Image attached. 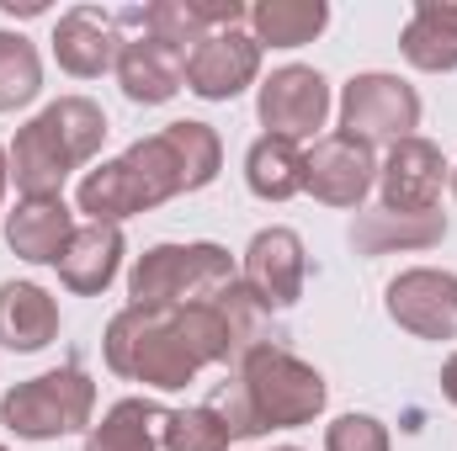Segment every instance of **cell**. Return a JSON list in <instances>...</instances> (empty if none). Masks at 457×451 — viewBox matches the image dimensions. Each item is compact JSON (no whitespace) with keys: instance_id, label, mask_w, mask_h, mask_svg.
I'll return each mask as SVG.
<instances>
[{"instance_id":"obj_23","label":"cell","mask_w":457,"mask_h":451,"mask_svg":"<svg viewBox=\"0 0 457 451\" xmlns=\"http://www.w3.org/2000/svg\"><path fill=\"white\" fill-rule=\"evenodd\" d=\"M330 27L325 0H261L250 5V37L261 48H303Z\"/></svg>"},{"instance_id":"obj_6","label":"cell","mask_w":457,"mask_h":451,"mask_svg":"<svg viewBox=\"0 0 457 451\" xmlns=\"http://www.w3.org/2000/svg\"><path fill=\"white\" fill-rule=\"evenodd\" d=\"M96 414V382L80 366H54L43 377L16 382L0 398V425L21 441H59L91 430Z\"/></svg>"},{"instance_id":"obj_7","label":"cell","mask_w":457,"mask_h":451,"mask_svg":"<svg viewBox=\"0 0 457 451\" xmlns=\"http://www.w3.org/2000/svg\"><path fill=\"white\" fill-rule=\"evenodd\" d=\"M420 127V91L399 75H383V70H367V75H351L341 91V133L361 138V144H399V138H415Z\"/></svg>"},{"instance_id":"obj_2","label":"cell","mask_w":457,"mask_h":451,"mask_svg":"<svg viewBox=\"0 0 457 451\" xmlns=\"http://www.w3.org/2000/svg\"><path fill=\"white\" fill-rule=\"evenodd\" d=\"M107 138V112L91 96H59L27 127H16L5 160L21 197H64V181L96 160Z\"/></svg>"},{"instance_id":"obj_4","label":"cell","mask_w":457,"mask_h":451,"mask_svg":"<svg viewBox=\"0 0 457 451\" xmlns=\"http://www.w3.org/2000/svg\"><path fill=\"white\" fill-rule=\"evenodd\" d=\"M239 393H245L250 420H255L261 436L314 425L330 404V382L303 356H293L287 345H255L239 361Z\"/></svg>"},{"instance_id":"obj_30","label":"cell","mask_w":457,"mask_h":451,"mask_svg":"<svg viewBox=\"0 0 457 451\" xmlns=\"http://www.w3.org/2000/svg\"><path fill=\"white\" fill-rule=\"evenodd\" d=\"M447 181H453V197H457V170H453V176H447Z\"/></svg>"},{"instance_id":"obj_13","label":"cell","mask_w":457,"mask_h":451,"mask_svg":"<svg viewBox=\"0 0 457 451\" xmlns=\"http://www.w3.org/2000/svg\"><path fill=\"white\" fill-rule=\"evenodd\" d=\"M239 282L266 303V308H293L303 298V282H309V250L293 228L271 224L261 228L250 244H245V271Z\"/></svg>"},{"instance_id":"obj_1","label":"cell","mask_w":457,"mask_h":451,"mask_svg":"<svg viewBox=\"0 0 457 451\" xmlns=\"http://www.w3.org/2000/svg\"><path fill=\"white\" fill-rule=\"evenodd\" d=\"M219 170H224L219 133L208 122H197V117H181V122H165L160 133L128 144L117 160H102L80 181L75 202H80V213L91 224L122 228L128 218H138V213H149V208H160L170 197L213 186Z\"/></svg>"},{"instance_id":"obj_21","label":"cell","mask_w":457,"mask_h":451,"mask_svg":"<svg viewBox=\"0 0 457 451\" xmlns=\"http://www.w3.org/2000/svg\"><path fill=\"white\" fill-rule=\"evenodd\" d=\"M399 48L415 70L426 75H453L457 70V0H420L399 32Z\"/></svg>"},{"instance_id":"obj_32","label":"cell","mask_w":457,"mask_h":451,"mask_svg":"<svg viewBox=\"0 0 457 451\" xmlns=\"http://www.w3.org/2000/svg\"><path fill=\"white\" fill-rule=\"evenodd\" d=\"M0 451H11V447H0Z\"/></svg>"},{"instance_id":"obj_20","label":"cell","mask_w":457,"mask_h":451,"mask_svg":"<svg viewBox=\"0 0 457 451\" xmlns=\"http://www.w3.org/2000/svg\"><path fill=\"white\" fill-rule=\"evenodd\" d=\"M447 239L442 213H394V208H367L351 224L356 255H394V250H431Z\"/></svg>"},{"instance_id":"obj_8","label":"cell","mask_w":457,"mask_h":451,"mask_svg":"<svg viewBox=\"0 0 457 451\" xmlns=\"http://www.w3.org/2000/svg\"><path fill=\"white\" fill-rule=\"evenodd\" d=\"M255 117L277 138H293V144L320 138V127L330 117V80L320 70H309V64H282V70H271L261 80Z\"/></svg>"},{"instance_id":"obj_22","label":"cell","mask_w":457,"mask_h":451,"mask_svg":"<svg viewBox=\"0 0 457 451\" xmlns=\"http://www.w3.org/2000/svg\"><path fill=\"white\" fill-rule=\"evenodd\" d=\"M245 186L261 197V202H287L303 192V149L293 138H277V133H261L250 149H245Z\"/></svg>"},{"instance_id":"obj_29","label":"cell","mask_w":457,"mask_h":451,"mask_svg":"<svg viewBox=\"0 0 457 451\" xmlns=\"http://www.w3.org/2000/svg\"><path fill=\"white\" fill-rule=\"evenodd\" d=\"M5 181H11V160H5V149H0V197H5Z\"/></svg>"},{"instance_id":"obj_3","label":"cell","mask_w":457,"mask_h":451,"mask_svg":"<svg viewBox=\"0 0 457 451\" xmlns=\"http://www.w3.org/2000/svg\"><path fill=\"white\" fill-rule=\"evenodd\" d=\"M102 356L122 382H144L154 393H181L197 382L203 356L187 340V319L181 308H138L128 303L112 314L107 335H102Z\"/></svg>"},{"instance_id":"obj_26","label":"cell","mask_w":457,"mask_h":451,"mask_svg":"<svg viewBox=\"0 0 457 451\" xmlns=\"http://www.w3.org/2000/svg\"><path fill=\"white\" fill-rule=\"evenodd\" d=\"M234 436L219 420L213 404H192V409H165L160 425V451H228Z\"/></svg>"},{"instance_id":"obj_24","label":"cell","mask_w":457,"mask_h":451,"mask_svg":"<svg viewBox=\"0 0 457 451\" xmlns=\"http://www.w3.org/2000/svg\"><path fill=\"white\" fill-rule=\"evenodd\" d=\"M165 409L154 398H117L102 425L86 430V451H160Z\"/></svg>"},{"instance_id":"obj_25","label":"cell","mask_w":457,"mask_h":451,"mask_svg":"<svg viewBox=\"0 0 457 451\" xmlns=\"http://www.w3.org/2000/svg\"><path fill=\"white\" fill-rule=\"evenodd\" d=\"M43 91V53L21 32H0V112H21Z\"/></svg>"},{"instance_id":"obj_11","label":"cell","mask_w":457,"mask_h":451,"mask_svg":"<svg viewBox=\"0 0 457 451\" xmlns=\"http://www.w3.org/2000/svg\"><path fill=\"white\" fill-rule=\"evenodd\" d=\"M261 80V43L239 27L208 32L197 48H187V91L203 102H234Z\"/></svg>"},{"instance_id":"obj_28","label":"cell","mask_w":457,"mask_h":451,"mask_svg":"<svg viewBox=\"0 0 457 451\" xmlns=\"http://www.w3.org/2000/svg\"><path fill=\"white\" fill-rule=\"evenodd\" d=\"M442 398L457 409V350L447 356V366H442Z\"/></svg>"},{"instance_id":"obj_31","label":"cell","mask_w":457,"mask_h":451,"mask_svg":"<svg viewBox=\"0 0 457 451\" xmlns=\"http://www.w3.org/2000/svg\"><path fill=\"white\" fill-rule=\"evenodd\" d=\"M271 451H298V447H271Z\"/></svg>"},{"instance_id":"obj_12","label":"cell","mask_w":457,"mask_h":451,"mask_svg":"<svg viewBox=\"0 0 457 451\" xmlns=\"http://www.w3.org/2000/svg\"><path fill=\"white\" fill-rule=\"evenodd\" d=\"M453 165L442 160V149L431 138H399L388 149V160L378 165V192H383V208L394 213H436L442 202V186H447Z\"/></svg>"},{"instance_id":"obj_5","label":"cell","mask_w":457,"mask_h":451,"mask_svg":"<svg viewBox=\"0 0 457 451\" xmlns=\"http://www.w3.org/2000/svg\"><path fill=\"white\" fill-rule=\"evenodd\" d=\"M228 282H239L234 255L213 239L197 244H149L128 271V298L138 308H187L219 298Z\"/></svg>"},{"instance_id":"obj_14","label":"cell","mask_w":457,"mask_h":451,"mask_svg":"<svg viewBox=\"0 0 457 451\" xmlns=\"http://www.w3.org/2000/svg\"><path fill=\"white\" fill-rule=\"evenodd\" d=\"M117 53H122V37H117V16L112 11H96V5H75L59 16L54 27V59L64 75L75 80H96L117 70Z\"/></svg>"},{"instance_id":"obj_9","label":"cell","mask_w":457,"mask_h":451,"mask_svg":"<svg viewBox=\"0 0 457 451\" xmlns=\"http://www.w3.org/2000/svg\"><path fill=\"white\" fill-rule=\"evenodd\" d=\"M378 186V160L372 144L351 138V133H325L314 138V149H303V192L325 208H361V197Z\"/></svg>"},{"instance_id":"obj_18","label":"cell","mask_w":457,"mask_h":451,"mask_svg":"<svg viewBox=\"0 0 457 451\" xmlns=\"http://www.w3.org/2000/svg\"><path fill=\"white\" fill-rule=\"evenodd\" d=\"M122 255H128V239L117 224H86L75 228L70 250L59 255V282L80 298H102L122 271Z\"/></svg>"},{"instance_id":"obj_17","label":"cell","mask_w":457,"mask_h":451,"mask_svg":"<svg viewBox=\"0 0 457 451\" xmlns=\"http://www.w3.org/2000/svg\"><path fill=\"white\" fill-rule=\"evenodd\" d=\"M75 213L64 208V197H21L16 213H5V244L27 260V266H59V255L75 239Z\"/></svg>"},{"instance_id":"obj_15","label":"cell","mask_w":457,"mask_h":451,"mask_svg":"<svg viewBox=\"0 0 457 451\" xmlns=\"http://www.w3.org/2000/svg\"><path fill=\"white\" fill-rule=\"evenodd\" d=\"M117 21H144V37H160V43H170V48L187 53V43L197 48L208 32H224V27L250 21V11L239 0H154L144 11H122Z\"/></svg>"},{"instance_id":"obj_27","label":"cell","mask_w":457,"mask_h":451,"mask_svg":"<svg viewBox=\"0 0 457 451\" xmlns=\"http://www.w3.org/2000/svg\"><path fill=\"white\" fill-rule=\"evenodd\" d=\"M325 451H394V441H388L383 420H372V414H341L325 430Z\"/></svg>"},{"instance_id":"obj_16","label":"cell","mask_w":457,"mask_h":451,"mask_svg":"<svg viewBox=\"0 0 457 451\" xmlns=\"http://www.w3.org/2000/svg\"><path fill=\"white\" fill-rule=\"evenodd\" d=\"M117 86L133 107H165L187 86V53L160 43V37H122Z\"/></svg>"},{"instance_id":"obj_19","label":"cell","mask_w":457,"mask_h":451,"mask_svg":"<svg viewBox=\"0 0 457 451\" xmlns=\"http://www.w3.org/2000/svg\"><path fill=\"white\" fill-rule=\"evenodd\" d=\"M59 340V303L37 282H0V345L32 356Z\"/></svg>"},{"instance_id":"obj_10","label":"cell","mask_w":457,"mask_h":451,"mask_svg":"<svg viewBox=\"0 0 457 451\" xmlns=\"http://www.w3.org/2000/svg\"><path fill=\"white\" fill-rule=\"evenodd\" d=\"M388 319L415 340H457V276L436 266L399 271L388 282Z\"/></svg>"}]
</instances>
